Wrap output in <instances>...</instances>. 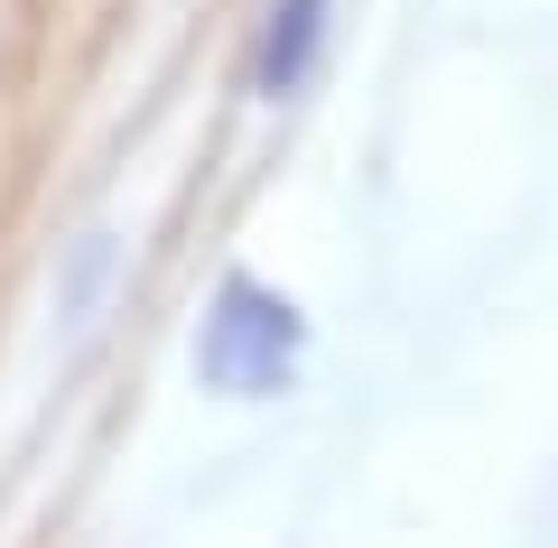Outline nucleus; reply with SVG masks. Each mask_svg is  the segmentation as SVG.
Listing matches in <instances>:
<instances>
[{"instance_id": "obj_2", "label": "nucleus", "mask_w": 558, "mask_h": 548, "mask_svg": "<svg viewBox=\"0 0 558 548\" xmlns=\"http://www.w3.org/2000/svg\"><path fill=\"white\" fill-rule=\"evenodd\" d=\"M317 47H326V0H270L260 57H252V94L260 102H289L307 75H317Z\"/></svg>"}, {"instance_id": "obj_1", "label": "nucleus", "mask_w": 558, "mask_h": 548, "mask_svg": "<svg viewBox=\"0 0 558 548\" xmlns=\"http://www.w3.org/2000/svg\"><path fill=\"white\" fill-rule=\"evenodd\" d=\"M205 381L215 391H279L289 381V363H299V307L279 289H260V279H223L215 316H205V344H196Z\"/></svg>"}]
</instances>
